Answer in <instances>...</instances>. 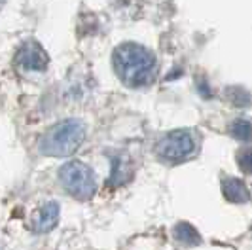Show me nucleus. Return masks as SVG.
I'll return each instance as SVG.
<instances>
[{
  "instance_id": "obj_1",
  "label": "nucleus",
  "mask_w": 252,
  "mask_h": 250,
  "mask_svg": "<svg viewBox=\"0 0 252 250\" xmlns=\"http://www.w3.org/2000/svg\"><path fill=\"white\" fill-rule=\"evenodd\" d=\"M114 70L127 86H148L156 74V57L140 44H122L114 51Z\"/></svg>"
},
{
  "instance_id": "obj_2",
  "label": "nucleus",
  "mask_w": 252,
  "mask_h": 250,
  "mask_svg": "<svg viewBox=\"0 0 252 250\" xmlns=\"http://www.w3.org/2000/svg\"><path fill=\"white\" fill-rule=\"evenodd\" d=\"M86 138V124L82 120H64L44 135L40 140V152L51 157L70 156Z\"/></svg>"
},
{
  "instance_id": "obj_3",
  "label": "nucleus",
  "mask_w": 252,
  "mask_h": 250,
  "mask_svg": "<svg viewBox=\"0 0 252 250\" xmlns=\"http://www.w3.org/2000/svg\"><path fill=\"white\" fill-rule=\"evenodd\" d=\"M59 180L68 193L78 199H89L97 193V178L88 165L68 161L59 169Z\"/></svg>"
},
{
  "instance_id": "obj_4",
  "label": "nucleus",
  "mask_w": 252,
  "mask_h": 250,
  "mask_svg": "<svg viewBox=\"0 0 252 250\" xmlns=\"http://www.w3.org/2000/svg\"><path fill=\"white\" fill-rule=\"evenodd\" d=\"M195 154V138L188 131H175L158 144V156L165 161H182Z\"/></svg>"
},
{
  "instance_id": "obj_5",
  "label": "nucleus",
  "mask_w": 252,
  "mask_h": 250,
  "mask_svg": "<svg viewBox=\"0 0 252 250\" xmlns=\"http://www.w3.org/2000/svg\"><path fill=\"white\" fill-rule=\"evenodd\" d=\"M15 61L21 68L25 70H34V72H40L48 66V55L46 51L42 50V46L38 42H25L19 50H17V55H15Z\"/></svg>"
},
{
  "instance_id": "obj_6",
  "label": "nucleus",
  "mask_w": 252,
  "mask_h": 250,
  "mask_svg": "<svg viewBox=\"0 0 252 250\" xmlns=\"http://www.w3.org/2000/svg\"><path fill=\"white\" fill-rule=\"evenodd\" d=\"M57 220H59V205L55 201H48L38 211L36 216H34L32 227H34V231H38V233H46V231H50V229L55 227Z\"/></svg>"
},
{
  "instance_id": "obj_7",
  "label": "nucleus",
  "mask_w": 252,
  "mask_h": 250,
  "mask_svg": "<svg viewBox=\"0 0 252 250\" xmlns=\"http://www.w3.org/2000/svg\"><path fill=\"white\" fill-rule=\"evenodd\" d=\"M222 193L231 203H247V201L251 199L249 188L245 186V182L239 180V178H226V180H222Z\"/></svg>"
},
{
  "instance_id": "obj_8",
  "label": "nucleus",
  "mask_w": 252,
  "mask_h": 250,
  "mask_svg": "<svg viewBox=\"0 0 252 250\" xmlns=\"http://www.w3.org/2000/svg\"><path fill=\"white\" fill-rule=\"evenodd\" d=\"M175 237H177L180 243L188 245V247H193V245H199V243H201V235L197 233V229H195L193 225L186 224V222L177 224V227H175Z\"/></svg>"
},
{
  "instance_id": "obj_9",
  "label": "nucleus",
  "mask_w": 252,
  "mask_h": 250,
  "mask_svg": "<svg viewBox=\"0 0 252 250\" xmlns=\"http://www.w3.org/2000/svg\"><path fill=\"white\" fill-rule=\"evenodd\" d=\"M229 135L237 140H252V122L247 118H239L229 125Z\"/></svg>"
},
{
  "instance_id": "obj_10",
  "label": "nucleus",
  "mask_w": 252,
  "mask_h": 250,
  "mask_svg": "<svg viewBox=\"0 0 252 250\" xmlns=\"http://www.w3.org/2000/svg\"><path fill=\"white\" fill-rule=\"evenodd\" d=\"M251 99V93L243 88H229V91H227V100L233 106H249Z\"/></svg>"
},
{
  "instance_id": "obj_11",
  "label": "nucleus",
  "mask_w": 252,
  "mask_h": 250,
  "mask_svg": "<svg viewBox=\"0 0 252 250\" xmlns=\"http://www.w3.org/2000/svg\"><path fill=\"white\" fill-rule=\"evenodd\" d=\"M237 165L243 173L247 175H252V148H241L237 152Z\"/></svg>"
},
{
  "instance_id": "obj_12",
  "label": "nucleus",
  "mask_w": 252,
  "mask_h": 250,
  "mask_svg": "<svg viewBox=\"0 0 252 250\" xmlns=\"http://www.w3.org/2000/svg\"><path fill=\"white\" fill-rule=\"evenodd\" d=\"M2 4H4V0H0V8H2Z\"/></svg>"
}]
</instances>
